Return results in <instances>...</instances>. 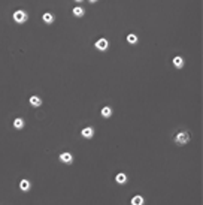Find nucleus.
I'll list each match as a JSON object with an SVG mask.
<instances>
[{
    "label": "nucleus",
    "mask_w": 203,
    "mask_h": 205,
    "mask_svg": "<svg viewBox=\"0 0 203 205\" xmlns=\"http://www.w3.org/2000/svg\"><path fill=\"white\" fill-rule=\"evenodd\" d=\"M12 18H14V21H15V23H18V24H24V23L27 21V12L18 9V11H15V12H14Z\"/></svg>",
    "instance_id": "f257e3e1"
},
{
    "label": "nucleus",
    "mask_w": 203,
    "mask_h": 205,
    "mask_svg": "<svg viewBox=\"0 0 203 205\" xmlns=\"http://www.w3.org/2000/svg\"><path fill=\"white\" fill-rule=\"evenodd\" d=\"M94 47H96L99 51H106V50H108V47H109V42H108V39H106V37H100V39H97V41H96Z\"/></svg>",
    "instance_id": "f03ea898"
},
{
    "label": "nucleus",
    "mask_w": 203,
    "mask_h": 205,
    "mask_svg": "<svg viewBox=\"0 0 203 205\" xmlns=\"http://www.w3.org/2000/svg\"><path fill=\"white\" fill-rule=\"evenodd\" d=\"M60 160L63 163H66V165H70L73 162V156H72V153H69V151H64V153L60 154Z\"/></svg>",
    "instance_id": "7ed1b4c3"
},
{
    "label": "nucleus",
    "mask_w": 203,
    "mask_h": 205,
    "mask_svg": "<svg viewBox=\"0 0 203 205\" xmlns=\"http://www.w3.org/2000/svg\"><path fill=\"white\" fill-rule=\"evenodd\" d=\"M175 141H176L178 144L184 145V144H187V142L190 141V136H188V133H185V132H181V133H178V135H176Z\"/></svg>",
    "instance_id": "20e7f679"
},
{
    "label": "nucleus",
    "mask_w": 203,
    "mask_h": 205,
    "mask_svg": "<svg viewBox=\"0 0 203 205\" xmlns=\"http://www.w3.org/2000/svg\"><path fill=\"white\" fill-rule=\"evenodd\" d=\"M81 135H82V138H85V139H91L94 136V129L93 127H84L81 130Z\"/></svg>",
    "instance_id": "39448f33"
},
{
    "label": "nucleus",
    "mask_w": 203,
    "mask_h": 205,
    "mask_svg": "<svg viewBox=\"0 0 203 205\" xmlns=\"http://www.w3.org/2000/svg\"><path fill=\"white\" fill-rule=\"evenodd\" d=\"M29 103H30L33 108H39V106L42 105V99H40V97H37V96H30Z\"/></svg>",
    "instance_id": "423d86ee"
},
{
    "label": "nucleus",
    "mask_w": 203,
    "mask_h": 205,
    "mask_svg": "<svg viewBox=\"0 0 203 205\" xmlns=\"http://www.w3.org/2000/svg\"><path fill=\"white\" fill-rule=\"evenodd\" d=\"M115 181H117L118 184H126V183H127V175H126L124 172H120V174L115 175Z\"/></svg>",
    "instance_id": "0eeeda50"
},
{
    "label": "nucleus",
    "mask_w": 203,
    "mask_h": 205,
    "mask_svg": "<svg viewBox=\"0 0 203 205\" xmlns=\"http://www.w3.org/2000/svg\"><path fill=\"white\" fill-rule=\"evenodd\" d=\"M173 66L176 69H181L184 66V58L181 57V55H176V57H173Z\"/></svg>",
    "instance_id": "6e6552de"
},
{
    "label": "nucleus",
    "mask_w": 203,
    "mask_h": 205,
    "mask_svg": "<svg viewBox=\"0 0 203 205\" xmlns=\"http://www.w3.org/2000/svg\"><path fill=\"white\" fill-rule=\"evenodd\" d=\"M30 187H32V184H30L29 180H21V181H19V189H21L22 192H29Z\"/></svg>",
    "instance_id": "1a4fd4ad"
},
{
    "label": "nucleus",
    "mask_w": 203,
    "mask_h": 205,
    "mask_svg": "<svg viewBox=\"0 0 203 205\" xmlns=\"http://www.w3.org/2000/svg\"><path fill=\"white\" fill-rule=\"evenodd\" d=\"M100 114H102V117L109 118V117L112 115V108H111V106H103V108H102V111H100Z\"/></svg>",
    "instance_id": "9d476101"
},
{
    "label": "nucleus",
    "mask_w": 203,
    "mask_h": 205,
    "mask_svg": "<svg viewBox=\"0 0 203 205\" xmlns=\"http://www.w3.org/2000/svg\"><path fill=\"white\" fill-rule=\"evenodd\" d=\"M42 19H43L46 24H52V23H54V15H52L51 12H45V14L42 15Z\"/></svg>",
    "instance_id": "9b49d317"
},
{
    "label": "nucleus",
    "mask_w": 203,
    "mask_h": 205,
    "mask_svg": "<svg viewBox=\"0 0 203 205\" xmlns=\"http://www.w3.org/2000/svg\"><path fill=\"white\" fill-rule=\"evenodd\" d=\"M72 14H73L75 17H84V14H85V11H84V8H81V6H76L73 8V11H72Z\"/></svg>",
    "instance_id": "f8f14e48"
},
{
    "label": "nucleus",
    "mask_w": 203,
    "mask_h": 205,
    "mask_svg": "<svg viewBox=\"0 0 203 205\" xmlns=\"http://www.w3.org/2000/svg\"><path fill=\"white\" fill-rule=\"evenodd\" d=\"M131 205H144V198L140 195H136L131 198Z\"/></svg>",
    "instance_id": "ddd939ff"
},
{
    "label": "nucleus",
    "mask_w": 203,
    "mask_h": 205,
    "mask_svg": "<svg viewBox=\"0 0 203 205\" xmlns=\"http://www.w3.org/2000/svg\"><path fill=\"white\" fill-rule=\"evenodd\" d=\"M14 127H15L17 130H21V129L24 127V120H22V118H15V120H14Z\"/></svg>",
    "instance_id": "4468645a"
},
{
    "label": "nucleus",
    "mask_w": 203,
    "mask_h": 205,
    "mask_svg": "<svg viewBox=\"0 0 203 205\" xmlns=\"http://www.w3.org/2000/svg\"><path fill=\"white\" fill-rule=\"evenodd\" d=\"M127 42H129V44H131V45L137 44V36H136L134 33H130V34H127Z\"/></svg>",
    "instance_id": "2eb2a0df"
},
{
    "label": "nucleus",
    "mask_w": 203,
    "mask_h": 205,
    "mask_svg": "<svg viewBox=\"0 0 203 205\" xmlns=\"http://www.w3.org/2000/svg\"><path fill=\"white\" fill-rule=\"evenodd\" d=\"M90 3H96V2H99V0H88Z\"/></svg>",
    "instance_id": "dca6fc26"
},
{
    "label": "nucleus",
    "mask_w": 203,
    "mask_h": 205,
    "mask_svg": "<svg viewBox=\"0 0 203 205\" xmlns=\"http://www.w3.org/2000/svg\"><path fill=\"white\" fill-rule=\"evenodd\" d=\"M75 2H82V0H75Z\"/></svg>",
    "instance_id": "f3484780"
}]
</instances>
